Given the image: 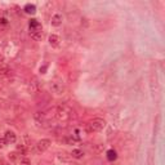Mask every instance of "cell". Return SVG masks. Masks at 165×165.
Instances as JSON below:
<instances>
[{"mask_svg": "<svg viewBox=\"0 0 165 165\" xmlns=\"http://www.w3.org/2000/svg\"><path fill=\"white\" fill-rule=\"evenodd\" d=\"M74 116H75L74 115V110L70 106H67V105H61L56 110V119L58 121H61V122L70 121Z\"/></svg>", "mask_w": 165, "mask_h": 165, "instance_id": "1", "label": "cell"}, {"mask_svg": "<svg viewBox=\"0 0 165 165\" xmlns=\"http://www.w3.org/2000/svg\"><path fill=\"white\" fill-rule=\"evenodd\" d=\"M106 127V121L102 119H93L89 124H87V130L89 133L92 132H101Z\"/></svg>", "mask_w": 165, "mask_h": 165, "instance_id": "2", "label": "cell"}, {"mask_svg": "<svg viewBox=\"0 0 165 165\" xmlns=\"http://www.w3.org/2000/svg\"><path fill=\"white\" fill-rule=\"evenodd\" d=\"M50 90H52L54 94L61 95V94L65 93L66 87H65V84H63L62 81H60V80H54V81L50 82Z\"/></svg>", "mask_w": 165, "mask_h": 165, "instance_id": "3", "label": "cell"}, {"mask_svg": "<svg viewBox=\"0 0 165 165\" xmlns=\"http://www.w3.org/2000/svg\"><path fill=\"white\" fill-rule=\"evenodd\" d=\"M50 145H52V141L48 139V138L40 139V141L36 143V151H37L39 154H43V152H45V151L50 147Z\"/></svg>", "mask_w": 165, "mask_h": 165, "instance_id": "4", "label": "cell"}, {"mask_svg": "<svg viewBox=\"0 0 165 165\" xmlns=\"http://www.w3.org/2000/svg\"><path fill=\"white\" fill-rule=\"evenodd\" d=\"M150 85H151V90H152V93L155 95H157L160 93V84H159V79H157V75L156 72L151 75V82H150Z\"/></svg>", "mask_w": 165, "mask_h": 165, "instance_id": "5", "label": "cell"}, {"mask_svg": "<svg viewBox=\"0 0 165 165\" xmlns=\"http://www.w3.org/2000/svg\"><path fill=\"white\" fill-rule=\"evenodd\" d=\"M30 35L34 40H40L41 36H43V30H41V26L37 25L36 27H32V29H30Z\"/></svg>", "mask_w": 165, "mask_h": 165, "instance_id": "6", "label": "cell"}, {"mask_svg": "<svg viewBox=\"0 0 165 165\" xmlns=\"http://www.w3.org/2000/svg\"><path fill=\"white\" fill-rule=\"evenodd\" d=\"M4 139H5V142L7 143H16V141H17V135H16V133L14 132H12V130H7L5 132V137H4Z\"/></svg>", "mask_w": 165, "mask_h": 165, "instance_id": "7", "label": "cell"}, {"mask_svg": "<svg viewBox=\"0 0 165 165\" xmlns=\"http://www.w3.org/2000/svg\"><path fill=\"white\" fill-rule=\"evenodd\" d=\"M27 92H29L30 94H36L39 92V84H37L36 80H32L27 84Z\"/></svg>", "mask_w": 165, "mask_h": 165, "instance_id": "8", "label": "cell"}, {"mask_svg": "<svg viewBox=\"0 0 165 165\" xmlns=\"http://www.w3.org/2000/svg\"><path fill=\"white\" fill-rule=\"evenodd\" d=\"M50 23H52V26H54V27H58V26H61V25H62V16H61V14H58V13H56V14H53V16H52V18H50Z\"/></svg>", "mask_w": 165, "mask_h": 165, "instance_id": "9", "label": "cell"}, {"mask_svg": "<svg viewBox=\"0 0 165 165\" xmlns=\"http://www.w3.org/2000/svg\"><path fill=\"white\" fill-rule=\"evenodd\" d=\"M9 160L14 164H20L22 160V155L20 152H10L9 154Z\"/></svg>", "mask_w": 165, "mask_h": 165, "instance_id": "10", "label": "cell"}, {"mask_svg": "<svg viewBox=\"0 0 165 165\" xmlns=\"http://www.w3.org/2000/svg\"><path fill=\"white\" fill-rule=\"evenodd\" d=\"M49 44H50L52 47H58V45H60V37H58L57 35L52 34V35L49 36Z\"/></svg>", "mask_w": 165, "mask_h": 165, "instance_id": "11", "label": "cell"}, {"mask_svg": "<svg viewBox=\"0 0 165 165\" xmlns=\"http://www.w3.org/2000/svg\"><path fill=\"white\" fill-rule=\"evenodd\" d=\"M23 10L27 13V14H35V13H36V7L34 4H27L23 8Z\"/></svg>", "mask_w": 165, "mask_h": 165, "instance_id": "12", "label": "cell"}, {"mask_svg": "<svg viewBox=\"0 0 165 165\" xmlns=\"http://www.w3.org/2000/svg\"><path fill=\"white\" fill-rule=\"evenodd\" d=\"M10 74V70L8 67H0V79H4Z\"/></svg>", "mask_w": 165, "mask_h": 165, "instance_id": "13", "label": "cell"}, {"mask_svg": "<svg viewBox=\"0 0 165 165\" xmlns=\"http://www.w3.org/2000/svg\"><path fill=\"white\" fill-rule=\"evenodd\" d=\"M71 156H72L74 159H81L82 156H84V154H82V151H81V150H72Z\"/></svg>", "mask_w": 165, "mask_h": 165, "instance_id": "14", "label": "cell"}, {"mask_svg": "<svg viewBox=\"0 0 165 165\" xmlns=\"http://www.w3.org/2000/svg\"><path fill=\"white\" fill-rule=\"evenodd\" d=\"M107 159H108L110 161H112V160L116 159V152H115L114 150H110L108 152H107Z\"/></svg>", "mask_w": 165, "mask_h": 165, "instance_id": "15", "label": "cell"}, {"mask_svg": "<svg viewBox=\"0 0 165 165\" xmlns=\"http://www.w3.org/2000/svg\"><path fill=\"white\" fill-rule=\"evenodd\" d=\"M20 165H31V162H30V160L27 159V157H22V160H21Z\"/></svg>", "mask_w": 165, "mask_h": 165, "instance_id": "16", "label": "cell"}, {"mask_svg": "<svg viewBox=\"0 0 165 165\" xmlns=\"http://www.w3.org/2000/svg\"><path fill=\"white\" fill-rule=\"evenodd\" d=\"M7 142H5V139L4 138H0V148H4L7 145H5Z\"/></svg>", "mask_w": 165, "mask_h": 165, "instance_id": "17", "label": "cell"}, {"mask_svg": "<svg viewBox=\"0 0 165 165\" xmlns=\"http://www.w3.org/2000/svg\"><path fill=\"white\" fill-rule=\"evenodd\" d=\"M148 165H154V159H152V152L150 154V157H148Z\"/></svg>", "mask_w": 165, "mask_h": 165, "instance_id": "18", "label": "cell"}, {"mask_svg": "<svg viewBox=\"0 0 165 165\" xmlns=\"http://www.w3.org/2000/svg\"><path fill=\"white\" fill-rule=\"evenodd\" d=\"M2 62H4V56H3V54H0V63H2Z\"/></svg>", "mask_w": 165, "mask_h": 165, "instance_id": "19", "label": "cell"}]
</instances>
